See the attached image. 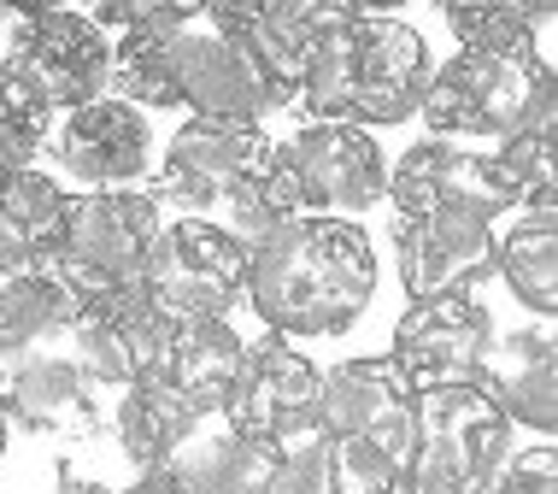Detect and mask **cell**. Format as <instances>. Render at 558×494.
Listing matches in <instances>:
<instances>
[{"mask_svg": "<svg viewBox=\"0 0 558 494\" xmlns=\"http://www.w3.org/2000/svg\"><path fill=\"white\" fill-rule=\"evenodd\" d=\"M270 147L277 142H270L259 124L189 118V124L171 136V147H165V165L154 171V189L147 194L159 201V213L177 206L183 218H206V213H218L241 183L265 177Z\"/></svg>", "mask_w": 558, "mask_h": 494, "instance_id": "10", "label": "cell"}, {"mask_svg": "<svg viewBox=\"0 0 558 494\" xmlns=\"http://www.w3.org/2000/svg\"><path fill=\"white\" fill-rule=\"evenodd\" d=\"M165 324L171 318L147 301L142 282H130L118 294H100V301H83L77 324H71V365L95 388H130L154 365Z\"/></svg>", "mask_w": 558, "mask_h": 494, "instance_id": "18", "label": "cell"}, {"mask_svg": "<svg viewBox=\"0 0 558 494\" xmlns=\"http://www.w3.org/2000/svg\"><path fill=\"white\" fill-rule=\"evenodd\" d=\"M318 447H324V471H329V489H336V494H383V489L400 477L395 459L376 454L371 442H353V436H318Z\"/></svg>", "mask_w": 558, "mask_h": 494, "instance_id": "31", "label": "cell"}, {"mask_svg": "<svg viewBox=\"0 0 558 494\" xmlns=\"http://www.w3.org/2000/svg\"><path fill=\"white\" fill-rule=\"evenodd\" d=\"M265 183L289 218H347L388 201V159L371 130L353 124H300L270 147Z\"/></svg>", "mask_w": 558, "mask_h": 494, "instance_id": "4", "label": "cell"}, {"mask_svg": "<svg viewBox=\"0 0 558 494\" xmlns=\"http://www.w3.org/2000/svg\"><path fill=\"white\" fill-rule=\"evenodd\" d=\"M376 294V248L347 218H289L247 260V306L270 336H341Z\"/></svg>", "mask_w": 558, "mask_h": 494, "instance_id": "1", "label": "cell"}, {"mask_svg": "<svg viewBox=\"0 0 558 494\" xmlns=\"http://www.w3.org/2000/svg\"><path fill=\"white\" fill-rule=\"evenodd\" d=\"M318 383L324 371L306 353L289 348L282 336H265L253 348H241L235 383L223 395L218 418L235 436L259 442L270 454H289V447L318 436Z\"/></svg>", "mask_w": 558, "mask_h": 494, "instance_id": "8", "label": "cell"}, {"mask_svg": "<svg viewBox=\"0 0 558 494\" xmlns=\"http://www.w3.org/2000/svg\"><path fill=\"white\" fill-rule=\"evenodd\" d=\"M201 19V7H154L147 24L112 36V77L107 95L124 100L135 112H165L177 107V83H171V36L183 24Z\"/></svg>", "mask_w": 558, "mask_h": 494, "instance_id": "24", "label": "cell"}, {"mask_svg": "<svg viewBox=\"0 0 558 494\" xmlns=\"http://www.w3.org/2000/svg\"><path fill=\"white\" fill-rule=\"evenodd\" d=\"M12 41H7V65L36 88V100L48 112H77L88 100L107 95L112 77V36H100L88 24V12L77 7H24L7 12Z\"/></svg>", "mask_w": 558, "mask_h": 494, "instance_id": "6", "label": "cell"}, {"mask_svg": "<svg viewBox=\"0 0 558 494\" xmlns=\"http://www.w3.org/2000/svg\"><path fill=\"white\" fill-rule=\"evenodd\" d=\"M435 77L429 48L405 19L388 12H347L336 29H324L300 77V107L312 124H405L424 107V88Z\"/></svg>", "mask_w": 558, "mask_h": 494, "instance_id": "2", "label": "cell"}, {"mask_svg": "<svg viewBox=\"0 0 558 494\" xmlns=\"http://www.w3.org/2000/svg\"><path fill=\"white\" fill-rule=\"evenodd\" d=\"M488 494H558V454L553 442H535V447H511L494 471Z\"/></svg>", "mask_w": 558, "mask_h": 494, "instance_id": "33", "label": "cell"}, {"mask_svg": "<svg viewBox=\"0 0 558 494\" xmlns=\"http://www.w3.org/2000/svg\"><path fill=\"white\" fill-rule=\"evenodd\" d=\"M395 260L412 301L471 294L494 272V218L482 213H412L395 218Z\"/></svg>", "mask_w": 558, "mask_h": 494, "instance_id": "17", "label": "cell"}, {"mask_svg": "<svg viewBox=\"0 0 558 494\" xmlns=\"http://www.w3.org/2000/svg\"><path fill=\"white\" fill-rule=\"evenodd\" d=\"M0 400L7 424L24 436H59V442H88L100 436V388L71 365V353H24L0 371Z\"/></svg>", "mask_w": 558, "mask_h": 494, "instance_id": "19", "label": "cell"}, {"mask_svg": "<svg viewBox=\"0 0 558 494\" xmlns=\"http://www.w3.org/2000/svg\"><path fill=\"white\" fill-rule=\"evenodd\" d=\"M189 424H194V418H189V412H177L154 383H130V388H118L112 442H118V454H124L135 471H154L159 459L171 454V442L183 436Z\"/></svg>", "mask_w": 558, "mask_h": 494, "instance_id": "28", "label": "cell"}, {"mask_svg": "<svg viewBox=\"0 0 558 494\" xmlns=\"http://www.w3.org/2000/svg\"><path fill=\"white\" fill-rule=\"evenodd\" d=\"M118 494H183V489H177V483H171V477H165V471H142V477H135L130 489H118Z\"/></svg>", "mask_w": 558, "mask_h": 494, "instance_id": "36", "label": "cell"}, {"mask_svg": "<svg viewBox=\"0 0 558 494\" xmlns=\"http://www.w3.org/2000/svg\"><path fill=\"white\" fill-rule=\"evenodd\" d=\"M77 289L59 282L53 272H19V277H0V365L24 353H41L48 341L71 336L77 324Z\"/></svg>", "mask_w": 558, "mask_h": 494, "instance_id": "26", "label": "cell"}, {"mask_svg": "<svg viewBox=\"0 0 558 494\" xmlns=\"http://www.w3.org/2000/svg\"><path fill=\"white\" fill-rule=\"evenodd\" d=\"M388 201L400 218L412 213H482L500 218L518 213L523 194L511 189V177L500 171L494 147H464V142H417L412 154H400V165H388Z\"/></svg>", "mask_w": 558, "mask_h": 494, "instance_id": "12", "label": "cell"}, {"mask_svg": "<svg viewBox=\"0 0 558 494\" xmlns=\"http://www.w3.org/2000/svg\"><path fill=\"white\" fill-rule=\"evenodd\" d=\"M277 459L282 454L235 436L218 412H206L171 442V454H165L154 471H165L183 494H265Z\"/></svg>", "mask_w": 558, "mask_h": 494, "instance_id": "22", "label": "cell"}, {"mask_svg": "<svg viewBox=\"0 0 558 494\" xmlns=\"http://www.w3.org/2000/svg\"><path fill=\"white\" fill-rule=\"evenodd\" d=\"M171 83H177V107H189V118H218V124H259L265 112L282 107L259 59L241 48L230 29L206 19V7L201 19L171 36Z\"/></svg>", "mask_w": 558, "mask_h": 494, "instance_id": "11", "label": "cell"}, {"mask_svg": "<svg viewBox=\"0 0 558 494\" xmlns=\"http://www.w3.org/2000/svg\"><path fill=\"white\" fill-rule=\"evenodd\" d=\"M494 159H500V171L511 177V189L523 194V206L530 201H553V130H530V136H511L494 147Z\"/></svg>", "mask_w": 558, "mask_h": 494, "instance_id": "32", "label": "cell"}, {"mask_svg": "<svg viewBox=\"0 0 558 494\" xmlns=\"http://www.w3.org/2000/svg\"><path fill=\"white\" fill-rule=\"evenodd\" d=\"M506 454H511V424L476 383L417 395V407H412V466L405 471L441 477V483H452L459 494H488Z\"/></svg>", "mask_w": 558, "mask_h": 494, "instance_id": "9", "label": "cell"}, {"mask_svg": "<svg viewBox=\"0 0 558 494\" xmlns=\"http://www.w3.org/2000/svg\"><path fill=\"white\" fill-rule=\"evenodd\" d=\"M0 29H7V7H0Z\"/></svg>", "mask_w": 558, "mask_h": 494, "instance_id": "37", "label": "cell"}, {"mask_svg": "<svg viewBox=\"0 0 558 494\" xmlns=\"http://www.w3.org/2000/svg\"><path fill=\"white\" fill-rule=\"evenodd\" d=\"M48 147H53L59 171L71 183H83V194L135 189L154 171V124H147V112H135L112 95L65 112V124L53 130Z\"/></svg>", "mask_w": 558, "mask_h": 494, "instance_id": "15", "label": "cell"}, {"mask_svg": "<svg viewBox=\"0 0 558 494\" xmlns=\"http://www.w3.org/2000/svg\"><path fill=\"white\" fill-rule=\"evenodd\" d=\"M553 65L547 59H488L459 53L424 88L417 118L429 124L435 142H511L530 130H553Z\"/></svg>", "mask_w": 558, "mask_h": 494, "instance_id": "3", "label": "cell"}, {"mask_svg": "<svg viewBox=\"0 0 558 494\" xmlns=\"http://www.w3.org/2000/svg\"><path fill=\"white\" fill-rule=\"evenodd\" d=\"M412 383L395 371V359H341L318 383V436L371 442L405 471L412 466Z\"/></svg>", "mask_w": 558, "mask_h": 494, "instance_id": "14", "label": "cell"}, {"mask_svg": "<svg viewBox=\"0 0 558 494\" xmlns=\"http://www.w3.org/2000/svg\"><path fill=\"white\" fill-rule=\"evenodd\" d=\"M218 213H223V224H218V230L230 236V242H235L241 253H247V260H253V253H259V248L270 242V236L282 230V224H289V213H282V201L270 194V183H265V177H253V183H241V189L230 194V201L218 206Z\"/></svg>", "mask_w": 558, "mask_h": 494, "instance_id": "30", "label": "cell"}, {"mask_svg": "<svg viewBox=\"0 0 558 494\" xmlns=\"http://www.w3.org/2000/svg\"><path fill=\"white\" fill-rule=\"evenodd\" d=\"M558 365H553V324L535 329H511V336H494L488 359H482L476 388L506 412L511 430H535L541 442L553 436L558 424Z\"/></svg>", "mask_w": 558, "mask_h": 494, "instance_id": "21", "label": "cell"}, {"mask_svg": "<svg viewBox=\"0 0 558 494\" xmlns=\"http://www.w3.org/2000/svg\"><path fill=\"white\" fill-rule=\"evenodd\" d=\"M142 289L171 324L230 318L247 301V253L213 218H171L154 236V253L142 265Z\"/></svg>", "mask_w": 558, "mask_h": 494, "instance_id": "7", "label": "cell"}, {"mask_svg": "<svg viewBox=\"0 0 558 494\" xmlns=\"http://www.w3.org/2000/svg\"><path fill=\"white\" fill-rule=\"evenodd\" d=\"M53 494H112V489H107V483H88L83 466L59 459V466H53Z\"/></svg>", "mask_w": 558, "mask_h": 494, "instance_id": "35", "label": "cell"}, {"mask_svg": "<svg viewBox=\"0 0 558 494\" xmlns=\"http://www.w3.org/2000/svg\"><path fill=\"white\" fill-rule=\"evenodd\" d=\"M241 348H247V341L230 329V318L165 324L159 353H154V365H147L142 383H154L177 412L206 418V412L223 407V395H230L235 365H241Z\"/></svg>", "mask_w": 558, "mask_h": 494, "instance_id": "20", "label": "cell"}, {"mask_svg": "<svg viewBox=\"0 0 558 494\" xmlns=\"http://www.w3.org/2000/svg\"><path fill=\"white\" fill-rule=\"evenodd\" d=\"M65 201L71 194L36 165L0 177V277L48 272L65 230Z\"/></svg>", "mask_w": 558, "mask_h": 494, "instance_id": "23", "label": "cell"}, {"mask_svg": "<svg viewBox=\"0 0 558 494\" xmlns=\"http://www.w3.org/2000/svg\"><path fill=\"white\" fill-rule=\"evenodd\" d=\"M159 201L147 189H112V194H71L65 230H59L53 265L59 282L77 289V301H100L130 282H142V265L159 236Z\"/></svg>", "mask_w": 558, "mask_h": 494, "instance_id": "5", "label": "cell"}, {"mask_svg": "<svg viewBox=\"0 0 558 494\" xmlns=\"http://www.w3.org/2000/svg\"><path fill=\"white\" fill-rule=\"evenodd\" d=\"M547 19L553 7H511V0L447 7V29L459 36V53H488V59H535V29Z\"/></svg>", "mask_w": 558, "mask_h": 494, "instance_id": "27", "label": "cell"}, {"mask_svg": "<svg viewBox=\"0 0 558 494\" xmlns=\"http://www.w3.org/2000/svg\"><path fill=\"white\" fill-rule=\"evenodd\" d=\"M494 272L511 289V301L553 324L558 306V201L518 206L506 236H494Z\"/></svg>", "mask_w": 558, "mask_h": 494, "instance_id": "25", "label": "cell"}, {"mask_svg": "<svg viewBox=\"0 0 558 494\" xmlns=\"http://www.w3.org/2000/svg\"><path fill=\"white\" fill-rule=\"evenodd\" d=\"M53 142V112L36 100L19 71L0 59V177L7 171H29V159Z\"/></svg>", "mask_w": 558, "mask_h": 494, "instance_id": "29", "label": "cell"}, {"mask_svg": "<svg viewBox=\"0 0 558 494\" xmlns=\"http://www.w3.org/2000/svg\"><path fill=\"white\" fill-rule=\"evenodd\" d=\"M265 494H336V489H329V471H324V447H318V436L300 442V447H289V454L277 459V471H270Z\"/></svg>", "mask_w": 558, "mask_h": 494, "instance_id": "34", "label": "cell"}, {"mask_svg": "<svg viewBox=\"0 0 558 494\" xmlns=\"http://www.w3.org/2000/svg\"><path fill=\"white\" fill-rule=\"evenodd\" d=\"M347 12L341 0H218L206 7V19L259 59V71L270 77V88L282 95V107L300 95V77H306V59L318 48L324 29H336Z\"/></svg>", "mask_w": 558, "mask_h": 494, "instance_id": "16", "label": "cell"}, {"mask_svg": "<svg viewBox=\"0 0 558 494\" xmlns=\"http://www.w3.org/2000/svg\"><path fill=\"white\" fill-rule=\"evenodd\" d=\"M494 348V318L476 294H435L412 301L395 324V371L412 383V395L429 388H464L482 377V359Z\"/></svg>", "mask_w": 558, "mask_h": 494, "instance_id": "13", "label": "cell"}]
</instances>
